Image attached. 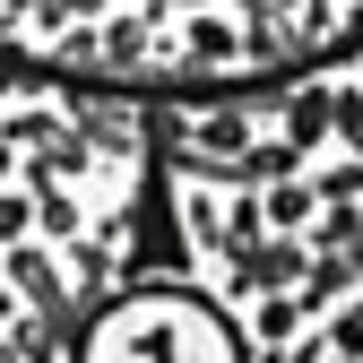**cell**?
<instances>
[{"label":"cell","instance_id":"obj_2","mask_svg":"<svg viewBox=\"0 0 363 363\" xmlns=\"http://www.w3.org/2000/svg\"><path fill=\"white\" fill-rule=\"evenodd\" d=\"M69 363H251V346L216 303L147 286V294L86 311L78 337H69Z\"/></svg>","mask_w":363,"mask_h":363},{"label":"cell","instance_id":"obj_1","mask_svg":"<svg viewBox=\"0 0 363 363\" xmlns=\"http://www.w3.org/2000/svg\"><path fill=\"white\" fill-rule=\"evenodd\" d=\"M363 52V0H0V69L121 104H242Z\"/></svg>","mask_w":363,"mask_h":363}]
</instances>
